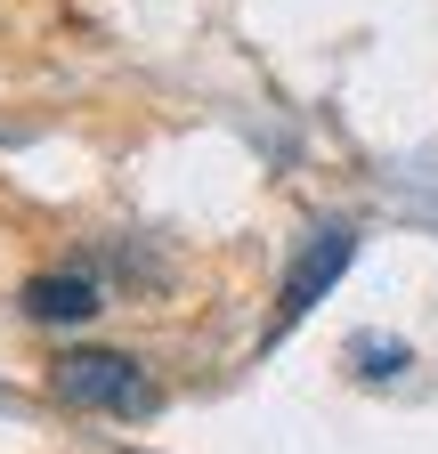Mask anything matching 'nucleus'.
<instances>
[{
	"instance_id": "7ed1b4c3",
	"label": "nucleus",
	"mask_w": 438,
	"mask_h": 454,
	"mask_svg": "<svg viewBox=\"0 0 438 454\" xmlns=\"http://www.w3.org/2000/svg\"><path fill=\"white\" fill-rule=\"evenodd\" d=\"M25 317H41V325H90L106 301H98V276H82V268H49V276H25Z\"/></svg>"
},
{
	"instance_id": "f257e3e1",
	"label": "nucleus",
	"mask_w": 438,
	"mask_h": 454,
	"mask_svg": "<svg viewBox=\"0 0 438 454\" xmlns=\"http://www.w3.org/2000/svg\"><path fill=\"white\" fill-rule=\"evenodd\" d=\"M49 389H58L66 406H82V414H122V422L162 406V389L146 381V365L130 349H66L49 365Z\"/></svg>"
},
{
	"instance_id": "f03ea898",
	"label": "nucleus",
	"mask_w": 438,
	"mask_h": 454,
	"mask_svg": "<svg viewBox=\"0 0 438 454\" xmlns=\"http://www.w3.org/2000/svg\"><path fill=\"white\" fill-rule=\"evenodd\" d=\"M357 260V236H349V227H317V236L301 244V260L285 268V293H277V325H301L325 293H333V284H341V268Z\"/></svg>"
}]
</instances>
